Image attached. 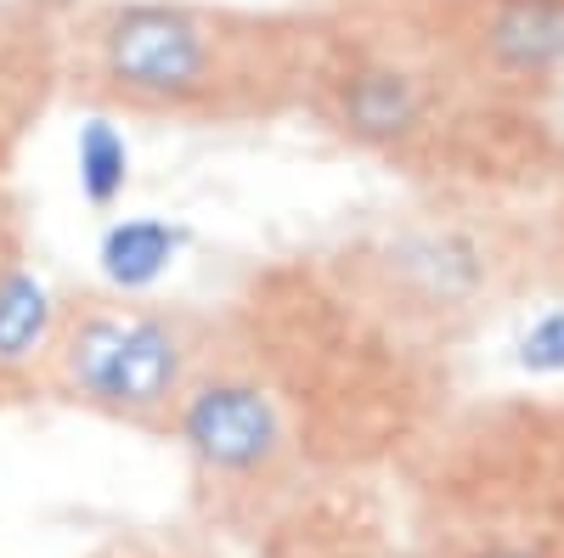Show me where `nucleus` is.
Wrapping results in <instances>:
<instances>
[{
    "instance_id": "1",
    "label": "nucleus",
    "mask_w": 564,
    "mask_h": 558,
    "mask_svg": "<svg viewBox=\"0 0 564 558\" xmlns=\"http://www.w3.org/2000/svg\"><path fill=\"white\" fill-rule=\"evenodd\" d=\"M52 372L68 401L153 424L186 395V339L159 310H85L57 328Z\"/></svg>"
},
{
    "instance_id": "2",
    "label": "nucleus",
    "mask_w": 564,
    "mask_h": 558,
    "mask_svg": "<svg viewBox=\"0 0 564 558\" xmlns=\"http://www.w3.org/2000/svg\"><path fill=\"white\" fill-rule=\"evenodd\" d=\"M97 68L135 108H193L226 74V34L181 0H124L97 23Z\"/></svg>"
},
{
    "instance_id": "3",
    "label": "nucleus",
    "mask_w": 564,
    "mask_h": 558,
    "mask_svg": "<svg viewBox=\"0 0 564 558\" xmlns=\"http://www.w3.org/2000/svg\"><path fill=\"white\" fill-rule=\"evenodd\" d=\"M175 435H181L186 457L215 480H260V474H271L276 457H282V440H289L271 395L243 384V379L193 384L175 406Z\"/></svg>"
},
{
    "instance_id": "4",
    "label": "nucleus",
    "mask_w": 564,
    "mask_h": 558,
    "mask_svg": "<svg viewBox=\"0 0 564 558\" xmlns=\"http://www.w3.org/2000/svg\"><path fill=\"white\" fill-rule=\"evenodd\" d=\"M334 119L345 124V135L367 147H390L401 135H412L423 124V90L412 74L384 68V63H367L350 68L334 90Z\"/></svg>"
},
{
    "instance_id": "5",
    "label": "nucleus",
    "mask_w": 564,
    "mask_h": 558,
    "mask_svg": "<svg viewBox=\"0 0 564 558\" xmlns=\"http://www.w3.org/2000/svg\"><path fill=\"white\" fill-rule=\"evenodd\" d=\"M57 299L29 265H0V379H18L57 339Z\"/></svg>"
},
{
    "instance_id": "6",
    "label": "nucleus",
    "mask_w": 564,
    "mask_h": 558,
    "mask_svg": "<svg viewBox=\"0 0 564 558\" xmlns=\"http://www.w3.org/2000/svg\"><path fill=\"white\" fill-rule=\"evenodd\" d=\"M186 249V231L170 226L164 215H124L102 231L97 243V271L102 283L119 294H148L159 276L175 265V254Z\"/></svg>"
},
{
    "instance_id": "7",
    "label": "nucleus",
    "mask_w": 564,
    "mask_h": 558,
    "mask_svg": "<svg viewBox=\"0 0 564 558\" xmlns=\"http://www.w3.org/2000/svg\"><path fill=\"white\" fill-rule=\"evenodd\" d=\"M486 45L508 74H547L564 63V0H497Z\"/></svg>"
},
{
    "instance_id": "8",
    "label": "nucleus",
    "mask_w": 564,
    "mask_h": 558,
    "mask_svg": "<svg viewBox=\"0 0 564 558\" xmlns=\"http://www.w3.org/2000/svg\"><path fill=\"white\" fill-rule=\"evenodd\" d=\"M74 180L90 209H108L130 186V135L113 119H85L74 135Z\"/></svg>"
},
{
    "instance_id": "9",
    "label": "nucleus",
    "mask_w": 564,
    "mask_h": 558,
    "mask_svg": "<svg viewBox=\"0 0 564 558\" xmlns=\"http://www.w3.org/2000/svg\"><path fill=\"white\" fill-rule=\"evenodd\" d=\"M520 366L536 372V379H553V372H564V305L542 310L525 339H520Z\"/></svg>"
},
{
    "instance_id": "10",
    "label": "nucleus",
    "mask_w": 564,
    "mask_h": 558,
    "mask_svg": "<svg viewBox=\"0 0 564 558\" xmlns=\"http://www.w3.org/2000/svg\"><path fill=\"white\" fill-rule=\"evenodd\" d=\"M468 558H547V552L520 547V541H497V547H480V552H468Z\"/></svg>"
}]
</instances>
